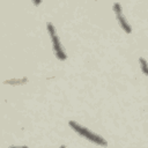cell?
<instances>
[{
  "label": "cell",
  "instance_id": "3957f363",
  "mask_svg": "<svg viewBox=\"0 0 148 148\" xmlns=\"http://www.w3.org/2000/svg\"><path fill=\"white\" fill-rule=\"evenodd\" d=\"M116 16H117V20H118V22H119L120 27L124 29V31H125L126 34H131V31H132L131 25L128 24V22H127V21H126V18L124 17V15H123V14H117Z\"/></svg>",
  "mask_w": 148,
  "mask_h": 148
},
{
  "label": "cell",
  "instance_id": "8992f818",
  "mask_svg": "<svg viewBox=\"0 0 148 148\" xmlns=\"http://www.w3.org/2000/svg\"><path fill=\"white\" fill-rule=\"evenodd\" d=\"M9 148H28L27 146H22V147H9Z\"/></svg>",
  "mask_w": 148,
  "mask_h": 148
},
{
  "label": "cell",
  "instance_id": "7a4b0ae2",
  "mask_svg": "<svg viewBox=\"0 0 148 148\" xmlns=\"http://www.w3.org/2000/svg\"><path fill=\"white\" fill-rule=\"evenodd\" d=\"M47 30H49V34L51 36V40H52V46H53V51H54V54L57 56V58L59 60H65L67 58L66 53L64 52L61 45H60V42H59V38L57 36V32H56V28L53 27L52 23H47Z\"/></svg>",
  "mask_w": 148,
  "mask_h": 148
},
{
  "label": "cell",
  "instance_id": "6da1fadb",
  "mask_svg": "<svg viewBox=\"0 0 148 148\" xmlns=\"http://www.w3.org/2000/svg\"><path fill=\"white\" fill-rule=\"evenodd\" d=\"M68 125H69V126H71L77 134H80L81 136H84V138L88 139L89 141H91V142H94V143H96V145L103 146V147H106V146H108V142L105 141V139H103L102 136H99V135H97V134L90 132L88 128H86V127L79 125L77 123L71 120V121L68 123Z\"/></svg>",
  "mask_w": 148,
  "mask_h": 148
},
{
  "label": "cell",
  "instance_id": "5b68a950",
  "mask_svg": "<svg viewBox=\"0 0 148 148\" xmlns=\"http://www.w3.org/2000/svg\"><path fill=\"white\" fill-rule=\"evenodd\" d=\"M113 12L116 13V15H117V14H121V6H120V3L116 2V3L113 5Z\"/></svg>",
  "mask_w": 148,
  "mask_h": 148
},
{
  "label": "cell",
  "instance_id": "277c9868",
  "mask_svg": "<svg viewBox=\"0 0 148 148\" xmlns=\"http://www.w3.org/2000/svg\"><path fill=\"white\" fill-rule=\"evenodd\" d=\"M140 64H141V69H142V72H143L146 75H148V64H147V61H146L143 58H140Z\"/></svg>",
  "mask_w": 148,
  "mask_h": 148
}]
</instances>
